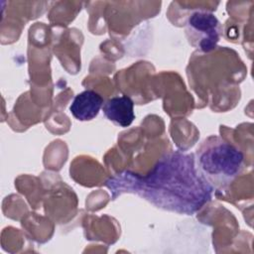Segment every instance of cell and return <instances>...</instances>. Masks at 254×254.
I'll return each mask as SVG.
<instances>
[{
	"label": "cell",
	"instance_id": "cell-5",
	"mask_svg": "<svg viewBox=\"0 0 254 254\" xmlns=\"http://www.w3.org/2000/svg\"><path fill=\"white\" fill-rule=\"evenodd\" d=\"M103 103V99L99 93L87 89L74 96L69 106V111L77 120L89 121L98 115Z\"/></svg>",
	"mask_w": 254,
	"mask_h": 254
},
{
	"label": "cell",
	"instance_id": "cell-3",
	"mask_svg": "<svg viewBox=\"0 0 254 254\" xmlns=\"http://www.w3.org/2000/svg\"><path fill=\"white\" fill-rule=\"evenodd\" d=\"M185 32L189 43L194 49L209 53L216 48L222 27L214 14L207 11H194L186 21Z\"/></svg>",
	"mask_w": 254,
	"mask_h": 254
},
{
	"label": "cell",
	"instance_id": "cell-2",
	"mask_svg": "<svg viewBox=\"0 0 254 254\" xmlns=\"http://www.w3.org/2000/svg\"><path fill=\"white\" fill-rule=\"evenodd\" d=\"M194 161L197 171L213 190L222 192L241 174L244 154L228 141L211 135L196 149Z\"/></svg>",
	"mask_w": 254,
	"mask_h": 254
},
{
	"label": "cell",
	"instance_id": "cell-1",
	"mask_svg": "<svg viewBox=\"0 0 254 254\" xmlns=\"http://www.w3.org/2000/svg\"><path fill=\"white\" fill-rule=\"evenodd\" d=\"M112 197L135 193L158 208L191 215L210 201L213 189L196 169L194 155L181 151L162 157L146 175L121 172L106 182Z\"/></svg>",
	"mask_w": 254,
	"mask_h": 254
},
{
	"label": "cell",
	"instance_id": "cell-4",
	"mask_svg": "<svg viewBox=\"0 0 254 254\" xmlns=\"http://www.w3.org/2000/svg\"><path fill=\"white\" fill-rule=\"evenodd\" d=\"M105 117L120 127H128L135 119L134 102L127 95L114 96L107 99L102 105Z\"/></svg>",
	"mask_w": 254,
	"mask_h": 254
}]
</instances>
